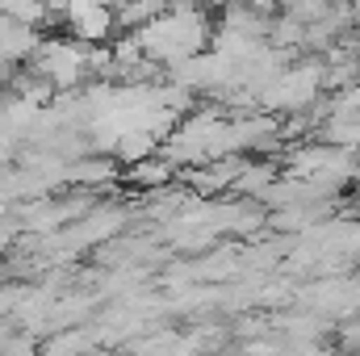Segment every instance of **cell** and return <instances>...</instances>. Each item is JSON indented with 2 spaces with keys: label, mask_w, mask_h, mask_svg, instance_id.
Instances as JSON below:
<instances>
[{
  "label": "cell",
  "mask_w": 360,
  "mask_h": 356,
  "mask_svg": "<svg viewBox=\"0 0 360 356\" xmlns=\"http://www.w3.org/2000/svg\"><path fill=\"white\" fill-rule=\"evenodd\" d=\"M105 4H113V8H117V4H126V0H105Z\"/></svg>",
  "instance_id": "5b68a950"
},
{
  "label": "cell",
  "mask_w": 360,
  "mask_h": 356,
  "mask_svg": "<svg viewBox=\"0 0 360 356\" xmlns=\"http://www.w3.org/2000/svg\"><path fill=\"white\" fill-rule=\"evenodd\" d=\"M172 168H176V164H172L168 155H155V151H151V155H143V160L130 164V180H134V184H147V189H160V184L172 180Z\"/></svg>",
  "instance_id": "277c9868"
},
{
  "label": "cell",
  "mask_w": 360,
  "mask_h": 356,
  "mask_svg": "<svg viewBox=\"0 0 360 356\" xmlns=\"http://www.w3.org/2000/svg\"><path fill=\"white\" fill-rule=\"evenodd\" d=\"M63 21H68V30H72L80 42L96 46V42H105V38L117 30V8L105 4V0H68Z\"/></svg>",
  "instance_id": "3957f363"
},
{
  "label": "cell",
  "mask_w": 360,
  "mask_h": 356,
  "mask_svg": "<svg viewBox=\"0 0 360 356\" xmlns=\"http://www.w3.org/2000/svg\"><path fill=\"white\" fill-rule=\"evenodd\" d=\"M34 72H42L55 89H76L84 76H92V51L89 42L72 38H42L34 51Z\"/></svg>",
  "instance_id": "7a4b0ae2"
},
{
  "label": "cell",
  "mask_w": 360,
  "mask_h": 356,
  "mask_svg": "<svg viewBox=\"0 0 360 356\" xmlns=\"http://www.w3.org/2000/svg\"><path fill=\"white\" fill-rule=\"evenodd\" d=\"M139 34V42H143V51H147V59H155V63H180V59H193V55H201L205 46H210V38H214V30H210V21H205V8L197 4V0H172L164 13H155L147 25H139L134 30Z\"/></svg>",
  "instance_id": "6da1fadb"
}]
</instances>
